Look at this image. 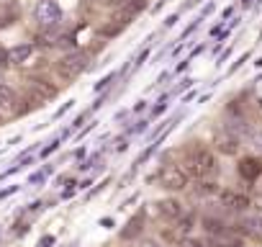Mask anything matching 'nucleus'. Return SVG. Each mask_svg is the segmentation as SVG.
<instances>
[{
  "instance_id": "12",
  "label": "nucleus",
  "mask_w": 262,
  "mask_h": 247,
  "mask_svg": "<svg viewBox=\"0 0 262 247\" xmlns=\"http://www.w3.org/2000/svg\"><path fill=\"white\" fill-rule=\"evenodd\" d=\"M221 203H224L226 209H231V211H244V209L249 206V198H247V196H242V193L224 191V193H221Z\"/></svg>"
},
{
  "instance_id": "19",
  "label": "nucleus",
  "mask_w": 262,
  "mask_h": 247,
  "mask_svg": "<svg viewBox=\"0 0 262 247\" xmlns=\"http://www.w3.org/2000/svg\"><path fill=\"white\" fill-rule=\"evenodd\" d=\"M8 65H13V62H11V52L0 49V67H8Z\"/></svg>"
},
{
  "instance_id": "18",
  "label": "nucleus",
  "mask_w": 262,
  "mask_h": 247,
  "mask_svg": "<svg viewBox=\"0 0 262 247\" xmlns=\"http://www.w3.org/2000/svg\"><path fill=\"white\" fill-rule=\"evenodd\" d=\"M178 247H208V244L201 242V239H193V237H183V239L178 242Z\"/></svg>"
},
{
  "instance_id": "23",
  "label": "nucleus",
  "mask_w": 262,
  "mask_h": 247,
  "mask_svg": "<svg viewBox=\"0 0 262 247\" xmlns=\"http://www.w3.org/2000/svg\"><path fill=\"white\" fill-rule=\"evenodd\" d=\"M85 3H90V0H85Z\"/></svg>"
},
{
  "instance_id": "4",
  "label": "nucleus",
  "mask_w": 262,
  "mask_h": 247,
  "mask_svg": "<svg viewBox=\"0 0 262 247\" xmlns=\"http://www.w3.org/2000/svg\"><path fill=\"white\" fill-rule=\"evenodd\" d=\"M157 180H160V186L167 188V191H183V188L188 186V173H185L183 168H178V165H165V168L160 170Z\"/></svg>"
},
{
  "instance_id": "9",
  "label": "nucleus",
  "mask_w": 262,
  "mask_h": 247,
  "mask_svg": "<svg viewBox=\"0 0 262 247\" xmlns=\"http://www.w3.org/2000/svg\"><path fill=\"white\" fill-rule=\"evenodd\" d=\"M208 247H244V239H242L236 232L224 229V232H219V234H211Z\"/></svg>"
},
{
  "instance_id": "14",
  "label": "nucleus",
  "mask_w": 262,
  "mask_h": 247,
  "mask_svg": "<svg viewBox=\"0 0 262 247\" xmlns=\"http://www.w3.org/2000/svg\"><path fill=\"white\" fill-rule=\"evenodd\" d=\"M142 229H144V216L139 214V216H134V219L126 224V229L121 232V237H123V239H134V237L142 234Z\"/></svg>"
},
{
  "instance_id": "7",
  "label": "nucleus",
  "mask_w": 262,
  "mask_h": 247,
  "mask_svg": "<svg viewBox=\"0 0 262 247\" xmlns=\"http://www.w3.org/2000/svg\"><path fill=\"white\" fill-rule=\"evenodd\" d=\"M18 103H21V100H18L16 90L0 83V113H3V116H13V113H18V111H21Z\"/></svg>"
},
{
  "instance_id": "20",
  "label": "nucleus",
  "mask_w": 262,
  "mask_h": 247,
  "mask_svg": "<svg viewBox=\"0 0 262 247\" xmlns=\"http://www.w3.org/2000/svg\"><path fill=\"white\" fill-rule=\"evenodd\" d=\"M142 247H160V242H155V239H144Z\"/></svg>"
},
{
  "instance_id": "2",
  "label": "nucleus",
  "mask_w": 262,
  "mask_h": 247,
  "mask_svg": "<svg viewBox=\"0 0 262 247\" xmlns=\"http://www.w3.org/2000/svg\"><path fill=\"white\" fill-rule=\"evenodd\" d=\"M185 165H188V168H183V170L188 173V178H190V175H193V178H213V175H219L216 157H213L208 150L195 152V157H190Z\"/></svg>"
},
{
  "instance_id": "3",
  "label": "nucleus",
  "mask_w": 262,
  "mask_h": 247,
  "mask_svg": "<svg viewBox=\"0 0 262 247\" xmlns=\"http://www.w3.org/2000/svg\"><path fill=\"white\" fill-rule=\"evenodd\" d=\"M36 21L41 29H57L62 21V8L57 0H39L36 6Z\"/></svg>"
},
{
  "instance_id": "17",
  "label": "nucleus",
  "mask_w": 262,
  "mask_h": 247,
  "mask_svg": "<svg viewBox=\"0 0 262 247\" xmlns=\"http://www.w3.org/2000/svg\"><path fill=\"white\" fill-rule=\"evenodd\" d=\"M249 145L257 150V152H262V127H257V129H249Z\"/></svg>"
},
{
  "instance_id": "1",
  "label": "nucleus",
  "mask_w": 262,
  "mask_h": 247,
  "mask_svg": "<svg viewBox=\"0 0 262 247\" xmlns=\"http://www.w3.org/2000/svg\"><path fill=\"white\" fill-rule=\"evenodd\" d=\"M90 65V54L82 52V49H70L59 62H57V70L64 80H75L77 75H82Z\"/></svg>"
},
{
  "instance_id": "8",
  "label": "nucleus",
  "mask_w": 262,
  "mask_h": 247,
  "mask_svg": "<svg viewBox=\"0 0 262 247\" xmlns=\"http://www.w3.org/2000/svg\"><path fill=\"white\" fill-rule=\"evenodd\" d=\"M236 229H239V234L262 242V216H244V219L236 224Z\"/></svg>"
},
{
  "instance_id": "5",
  "label": "nucleus",
  "mask_w": 262,
  "mask_h": 247,
  "mask_svg": "<svg viewBox=\"0 0 262 247\" xmlns=\"http://www.w3.org/2000/svg\"><path fill=\"white\" fill-rule=\"evenodd\" d=\"M26 88H29V95L34 98L36 106H41L44 100H49V98L57 95V88L52 83L41 80V77H26Z\"/></svg>"
},
{
  "instance_id": "24",
  "label": "nucleus",
  "mask_w": 262,
  "mask_h": 247,
  "mask_svg": "<svg viewBox=\"0 0 262 247\" xmlns=\"http://www.w3.org/2000/svg\"><path fill=\"white\" fill-rule=\"evenodd\" d=\"M259 209H262V206H259Z\"/></svg>"
},
{
  "instance_id": "15",
  "label": "nucleus",
  "mask_w": 262,
  "mask_h": 247,
  "mask_svg": "<svg viewBox=\"0 0 262 247\" xmlns=\"http://www.w3.org/2000/svg\"><path fill=\"white\" fill-rule=\"evenodd\" d=\"M8 52H11V62H13V65H21V62H26V59L31 57L34 44H18V47H13V49H8Z\"/></svg>"
},
{
  "instance_id": "13",
  "label": "nucleus",
  "mask_w": 262,
  "mask_h": 247,
  "mask_svg": "<svg viewBox=\"0 0 262 247\" xmlns=\"http://www.w3.org/2000/svg\"><path fill=\"white\" fill-rule=\"evenodd\" d=\"M216 147L224 152V155H236V150H239V137H234V134H219L216 137Z\"/></svg>"
},
{
  "instance_id": "6",
  "label": "nucleus",
  "mask_w": 262,
  "mask_h": 247,
  "mask_svg": "<svg viewBox=\"0 0 262 247\" xmlns=\"http://www.w3.org/2000/svg\"><path fill=\"white\" fill-rule=\"evenodd\" d=\"M144 8H147V0H128V3H123V6L116 11V16H113L111 21H116V24L126 26L128 21H134V18H137Z\"/></svg>"
},
{
  "instance_id": "10",
  "label": "nucleus",
  "mask_w": 262,
  "mask_h": 247,
  "mask_svg": "<svg viewBox=\"0 0 262 247\" xmlns=\"http://www.w3.org/2000/svg\"><path fill=\"white\" fill-rule=\"evenodd\" d=\"M239 175L244 178V180H257L259 175H262V162L259 160H254V157H244V160H239Z\"/></svg>"
},
{
  "instance_id": "16",
  "label": "nucleus",
  "mask_w": 262,
  "mask_h": 247,
  "mask_svg": "<svg viewBox=\"0 0 262 247\" xmlns=\"http://www.w3.org/2000/svg\"><path fill=\"white\" fill-rule=\"evenodd\" d=\"M203 229H206L208 234H219V232H224L226 227H224V221H221V219H213V216H206V219H203Z\"/></svg>"
},
{
  "instance_id": "21",
  "label": "nucleus",
  "mask_w": 262,
  "mask_h": 247,
  "mask_svg": "<svg viewBox=\"0 0 262 247\" xmlns=\"http://www.w3.org/2000/svg\"><path fill=\"white\" fill-rule=\"evenodd\" d=\"M52 242H54V239H52V237H44V239H41V242H39V247H49V244H52Z\"/></svg>"
},
{
  "instance_id": "22",
  "label": "nucleus",
  "mask_w": 262,
  "mask_h": 247,
  "mask_svg": "<svg viewBox=\"0 0 262 247\" xmlns=\"http://www.w3.org/2000/svg\"><path fill=\"white\" fill-rule=\"evenodd\" d=\"M0 121H3V113H0Z\"/></svg>"
},
{
  "instance_id": "11",
  "label": "nucleus",
  "mask_w": 262,
  "mask_h": 247,
  "mask_svg": "<svg viewBox=\"0 0 262 247\" xmlns=\"http://www.w3.org/2000/svg\"><path fill=\"white\" fill-rule=\"evenodd\" d=\"M157 211H160V216H165V219H180L183 216V203L180 201H175V198H165V201H160L157 203Z\"/></svg>"
}]
</instances>
